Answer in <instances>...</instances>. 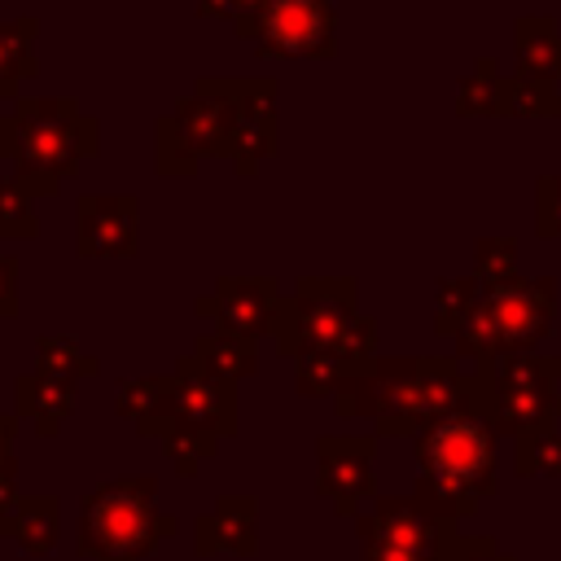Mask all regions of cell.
Returning <instances> with one entry per match:
<instances>
[{
  "label": "cell",
  "mask_w": 561,
  "mask_h": 561,
  "mask_svg": "<svg viewBox=\"0 0 561 561\" xmlns=\"http://www.w3.org/2000/svg\"><path fill=\"white\" fill-rule=\"evenodd\" d=\"M548 373H552V394H557V412H561V355H548Z\"/></svg>",
  "instance_id": "38"
},
{
  "label": "cell",
  "mask_w": 561,
  "mask_h": 561,
  "mask_svg": "<svg viewBox=\"0 0 561 561\" xmlns=\"http://www.w3.org/2000/svg\"><path fill=\"white\" fill-rule=\"evenodd\" d=\"M513 465H517L522 478H561V434L548 430V434L522 438Z\"/></svg>",
  "instance_id": "31"
},
{
  "label": "cell",
  "mask_w": 561,
  "mask_h": 561,
  "mask_svg": "<svg viewBox=\"0 0 561 561\" xmlns=\"http://www.w3.org/2000/svg\"><path fill=\"white\" fill-rule=\"evenodd\" d=\"M18 316V259L0 250V320Z\"/></svg>",
  "instance_id": "34"
},
{
  "label": "cell",
  "mask_w": 561,
  "mask_h": 561,
  "mask_svg": "<svg viewBox=\"0 0 561 561\" xmlns=\"http://www.w3.org/2000/svg\"><path fill=\"white\" fill-rule=\"evenodd\" d=\"M482 302L500 329L504 355L508 351H535L557 316V280L552 276H513L495 289H482Z\"/></svg>",
  "instance_id": "9"
},
{
  "label": "cell",
  "mask_w": 561,
  "mask_h": 561,
  "mask_svg": "<svg viewBox=\"0 0 561 561\" xmlns=\"http://www.w3.org/2000/svg\"><path fill=\"white\" fill-rule=\"evenodd\" d=\"M158 443H162V451L175 460L180 478H193V473L202 469V460H210V456L219 451V438H215V434H206V430H197V425H184V421H171Z\"/></svg>",
  "instance_id": "26"
},
{
  "label": "cell",
  "mask_w": 561,
  "mask_h": 561,
  "mask_svg": "<svg viewBox=\"0 0 561 561\" xmlns=\"http://www.w3.org/2000/svg\"><path fill=\"white\" fill-rule=\"evenodd\" d=\"M75 412V381L53 377V373H22L13 381V416L35 421V430L44 438H53Z\"/></svg>",
  "instance_id": "17"
},
{
  "label": "cell",
  "mask_w": 561,
  "mask_h": 561,
  "mask_svg": "<svg viewBox=\"0 0 561 561\" xmlns=\"http://www.w3.org/2000/svg\"><path fill=\"white\" fill-rule=\"evenodd\" d=\"M443 561H513V557H504L495 548V539H465V535H456L451 548L443 552Z\"/></svg>",
  "instance_id": "33"
},
{
  "label": "cell",
  "mask_w": 561,
  "mask_h": 561,
  "mask_svg": "<svg viewBox=\"0 0 561 561\" xmlns=\"http://www.w3.org/2000/svg\"><path fill=\"white\" fill-rule=\"evenodd\" d=\"M482 302V280L478 276H447L434 285V333L456 337V329L469 320V311Z\"/></svg>",
  "instance_id": "23"
},
{
  "label": "cell",
  "mask_w": 561,
  "mask_h": 561,
  "mask_svg": "<svg viewBox=\"0 0 561 561\" xmlns=\"http://www.w3.org/2000/svg\"><path fill=\"white\" fill-rule=\"evenodd\" d=\"M259 500L254 495H219L197 522H193V539L197 552H237V557H254L259 552Z\"/></svg>",
  "instance_id": "15"
},
{
  "label": "cell",
  "mask_w": 561,
  "mask_h": 561,
  "mask_svg": "<svg viewBox=\"0 0 561 561\" xmlns=\"http://www.w3.org/2000/svg\"><path fill=\"white\" fill-rule=\"evenodd\" d=\"M373 447L377 443L359 434L316 438V486L342 517H359V504L373 495Z\"/></svg>",
  "instance_id": "12"
},
{
  "label": "cell",
  "mask_w": 561,
  "mask_h": 561,
  "mask_svg": "<svg viewBox=\"0 0 561 561\" xmlns=\"http://www.w3.org/2000/svg\"><path fill=\"white\" fill-rule=\"evenodd\" d=\"M193 355H197V364L210 373V377H219V381H241V377H254L259 373V342H250V337H232V333H202L197 342H193Z\"/></svg>",
  "instance_id": "22"
},
{
  "label": "cell",
  "mask_w": 561,
  "mask_h": 561,
  "mask_svg": "<svg viewBox=\"0 0 561 561\" xmlns=\"http://www.w3.org/2000/svg\"><path fill=\"white\" fill-rule=\"evenodd\" d=\"M175 421L197 425L215 438L237 434V386L210 377L193 351L175 359Z\"/></svg>",
  "instance_id": "14"
},
{
  "label": "cell",
  "mask_w": 561,
  "mask_h": 561,
  "mask_svg": "<svg viewBox=\"0 0 561 561\" xmlns=\"http://www.w3.org/2000/svg\"><path fill=\"white\" fill-rule=\"evenodd\" d=\"M355 530H359V543H386V548L421 552L430 561H443V552L456 539V526L421 508L416 495H381L368 513L355 517Z\"/></svg>",
  "instance_id": "8"
},
{
  "label": "cell",
  "mask_w": 561,
  "mask_h": 561,
  "mask_svg": "<svg viewBox=\"0 0 561 561\" xmlns=\"http://www.w3.org/2000/svg\"><path fill=\"white\" fill-rule=\"evenodd\" d=\"M35 368L39 373H53V377H66V381H79V377H96L101 373L96 355H88L75 337H57V333L35 337Z\"/></svg>",
  "instance_id": "24"
},
{
  "label": "cell",
  "mask_w": 561,
  "mask_h": 561,
  "mask_svg": "<svg viewBox=\"0 0 561 561\" xmlns=\"http://www.w3.org/2000/svg\"><path fill=\"white\" fill-rule=\"evenodd\" d=\"M535 232L548 241L561 237V175L535 180Z\"/></svg>",
  "instance_id": "32"
},
{
  "label": "cell",
  "mask_w": 561,
  "mask_h": 561,
  "mask_svg": "<svg viewBox=\"0 0 561 561\" xmlns=\"http://www.w3.org/2000/svg\"><path fill=\"white\" fill-rule=\"evenodd\" d=\"M180 522L158 513V482L153 478H110L79 504L75 552L88 561H145Z\"/></svg>",
  "instance_id": "3"
},
{
  "label": "cell",
  "mask_w": 561,
  "mask_h": 561,
  "mask_svg": "<svg viewBox=\"0 0 561 561\" xmlns=\"http://www.w3.org/2000/svg\"><path fill=\"white\" fill-rule=\"evenodd\" d=\"M0 237L4 241H35L39 237V219L31 210V197L13 180H0Z\"/></svg>",
  "instance_id": "30"
},
{
  "label": "cell",
  "mask_w": 561,
  "mask_h": 561,
  "mask_svg": "<svg viewBox=\"0 0 561 561\" xmlns=\"http://www.w3.org/2000/svg\"><path fill=\"white\" fill-rule=\"evenodd\" d=\"M504 118H561V88L508 75V114Z\"/></svg>",
  "instance_id": "27"
},
{
  "label": "cell",
  "mask_w": 561,
  "mask_h": 561,
  "mask_svg": "<svg viewBox=\"0 0 561 561\" xmlns=\"http://www.w3.org/2000/svg\"><path fill=\"white\" fill-rule=\"evenodd\" d=\"M232 31L259 48V57H320L337 53L333 0H263L254 13L237 18Z\"/></svg>",
  "instance_id": "7"
},
{
  "label": "cell",
  "mask_w": 561,
  "mask_h": 561,
  "mask_svg": "<svg viewBox=\"0 0 561 561\" xmlns=\"http://www.w3.org/2000/svg\"><path fill=\"white\" fill-rule=\"evenodd\" d=\"M197 18H224V22H237V18H241V4H237V0H197Z\"/></svg>",
  "instance_id": "36"
},
{
  "label": "cell",
  "mask_w": 561,
  "mask_h": 561,
  "mask_svg": "<svg viewBox=\"0 0 561 561\" xmlns=\"http://www.w3.org/2000/svg\"><path fill=\"white\" fill-rule=\"evenodd\" d=\"M101 153V123L75 96H18L0 118V158L13 162V184L35 197H57L83 158Z\"/></svg>",
  "instance_id": "1"
},
{
  "label": "cell",
  "mask_w": 561,
  "mask_h": 561,
  "mask_svg": "<svg viewBox=\"0 0 561 561\" xmlns=\"http://www.w3.org/2000/svg\"><path fill=\"white\" fill-rule=\"evenodd\" d=\"M22 495H18V460H4L0 465V517L18 504Z\"/></svg>",
  "instance_id": "35"
},
{
  "label": "cell",
  "mask_w": 561,
  "mask_h": 561,
  "mask_svg": "<svg viewBox=\"0 0 561 561\" xmlns=\"http://www.w3.org/2000/svg\"><path fill=\"white\" fill-rule=\"evenodd\" d=\"M342 381H346V368H342L333 355H324V351L294 359V386H298V394H307V399L337 394Z\"/></svg>",
  "instance_id": "29"
},
{
  "label": "cell",
  "mask_w": 561,
  "mask_h": 561,
  "mask_svg": "<svg viewBox=\"0 0 561 561\" xmlns=\"http://www.w3.org/2000/svg\"><path fill=\"white\" fill-rule=\"evenodd\" d=\"M75 250L79 259H136L140 202L131 193H83L75 202Z\"/></svg>",
  "instance_id": "11"
},
{
  "label": "cell",
  "mask_w": 561,
  "mask_h": 561,
  "mask_svg": "<svg viewBox=\"0 0 561 561\" xmlns=\"http://www.w3.org/2000/svg\"><path fill=\"white\" fill-rule=\"evenodd\" d=\"M118 416H127L140 434L162 438V430L175 421V373L158 377H123L114 390Z\"/></svg>",
  "instance_id": "18"
},
{
  "label": "cell",
  "mask_w": 561,
  "mask_h": 561,
  "mask_svg": "<svg viewBox=\"0 0 561 561\" xmlns=\"http://www.w3.org/2000/svg\"><path fill=\"white\" fill-rule=\"evenodd\" d=\"M416 465L425 482L486 500L495 495V425L478 408L451 412L416 434Z\"/></svg>",
  "instance_id": "6"
},
{
  "label": "cell",
  "mask_w": 561,
  "mask_h": 561,
  "mask_svg": "<svg viewBox=\"0 0 561 561\" xmlns=\"http://www.w3.org/2000/svg\"><path fill=\"white\" fill-rule=\"evenodd\" d=\"M280 302V285L272 276H219L206 294H197L193 311L215 324V333L232 337H272V311Z\"/></svg>",
  "instance_id": "10"
},
{
  "label": "cell",
  "mask_w": 561,
  "mask_h": 561,
  "mask_svg": "<svg viewBox=\"0 0 561 561\" xmlns=\"http://www.w3.org/2000/svg\"><path fill=\"white\" fill-rule=\"evenodd\" d=\"M13 434H18V416L0 412V465L13 460Z\"/></svg>",
  "instance_id": "37"
},
{
  "label": "cell",
  "mask_w": 561,
  "mask_h": 561,
  "mask_svg": "<svg viewBox=\"0 0 561 561\" xmlns=\"http://www.w3.org/2000/svg\"><path fill=\"white\" fill-rule=\"evenodd\" d=\"M473 276L482 289H495L517 276V241L513 237H478L473 245Z\"/></svg>",
  "instance_id": "28"
},
{
  "label": "cell",
  "mask_w": 561,
  "mask_h": 561,
  "mask_svg": "<svg viewBox=\"0 0 561 561\" xmlns=\"http://www.w3.org/2000/svg\"><path fill=\"white\" fill-rule=\"evenodd\" d=\"M171 118H175V127L184 131V140L197 158H232L237 110H232L219 75H202L193 83V92L175 101Z\"/></svg>",
  "instance_id": "13"
},
{
  "label": "cell",
  "mask_w": 561,
  "mask_h": 561,
  "mask_svg": "<svg viewBox=\"0 0 561 561\" xmlns=\"http://www.w3.org/2000/svg\"><path fill=\"white\" fill-rule=\"evenodd\" d=\"M513 75L561 88V26L548 13H522L513 22Z\"/></svg>",
  "instance_id": "16"
},
{
  "label": "cell",
  "mask_w": 561,
  "mask_h": 561,
  "mask_svg": "<svg viewBox=\"0 0 561 561\" xmlns=\"http://www.w3.org/2000/svg\"><path fill=\"white\" fill-rule=\"evenodd\" d=\"M61 530V500L57 495H22L4 517L0 535H9L26 557H48Z\"/></svg>",
  "instance_id": "19"
},
{
  "label": "cell",
  "mask_w": 561,
  "mask_h": 561,
  "mask_svg": "<svg viewBox=\"0 0 561 561\" xmlns=\"http://www.w3.org/2000/svg\"><path fill=\"white\" fill-rule=\"evenodd\" d=\"M359 285L355 276H298L289 294H280L272 311V342L285 359H302L316 351H333L337 337L355 324Z\"/></svg>",
  "instance_id": "5"
},
{
  "label": "cell",
  "mask_w": 561,
  "mask_h": 561,
  "mask_svg": "<svg viewBox=\"0 0 561 561\" xmlns=\"http://www.w3.org/2000/svg\"><path fill=\"white\" fill-rule=\"evenodd\" d=\"M153 167L162 180H188L202 167V158L188 149V140L171 114H158V123H153Z\"/></svg>",
  "instance_id": "25"
},
{
  "label": "cell",
  "mask_w": 561,
  "mask_h": 561,
  "mask_svg": "<svg viewBox=\"0 0 561 561\" xmlns=\"http://www.w3.org/2000/svg\"><path fill=\"white\" fill-rule=\"evenodd\" d=\"M478 408V373L460 368L456 355H377L373 364V425L377 434L403 438L425 425Z\"/></svg>",
  "instance_id": "2"
},
{
  "label": "cell",
  "mask_w": 561,
  "mask_h": 561,
  "mask_svg": "<svg viewBox=\"0 0 561 561\" xmlns=\"http://www.w3.org/2000/svg\"><path fill=\"white\" fill-rule=\"evenodd\" d=\"M35 39H39V18L26 13L0 22V101H18V83L39 75Z\"/></svg>",
  "instance_id": "20"
},
{
  "label": "cell",
  "mask_w": 561,
  "mask_h": 561,
  "mask_svg": "<svg viewBox=\"0 0 561 561\" xmlns=\"http://www.w3.org/2000/svg\"><path fill=\"white\" fill-rule=\"evenodd\" d=\"M478 412L495 425V434L508 438H535L548 434L557 412L548 355L539 351H508L491 368L478 373Z\"/></svg>",
  "instance_id": "4"
},
{
  "label": "cell",
  "mask_w": 561,
  "mask_h": 561,
  "mask_svg": "<svg viewBox=\"0 0 561 561\" xmlns=\"http://www.w3.org/2000/svg\"><path fill=\"white\" fill-rule=\"evenodd\" d=\"M456 114L460 118H504L508 114V75L495 57H478L473 70L456 83Z\"/></svg>",
  "instance_id": "21"
}]
</instances>
